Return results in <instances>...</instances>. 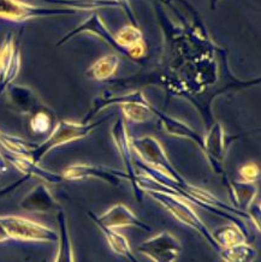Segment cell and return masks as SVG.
<instances>
[{
    "instance_id": "obj_13",
    "label": "cell",
    "mask_w": 261,
    "mask_h": 262,
    "mask_svg": "<svg viewBox=\"0 0 261 262\" xmlns=\"http://www.w3.org/2000/svg\"><path fill=\"white\" fill-rule=\"evenodd\" d=\"M19 207L26 212L42 213V214L57 212L60 208L59 203L54 199L46 183L36 184L32 190L27 192L25 198L19 201Z\"/></svg>"
},
{
    "instance_id": "obj_29",
    "label": "cell",
    "mask_w": 261,
    "mask_h": 262,
    "mask_svg": "<svg viewBox=\"0 0 261 262\" xmlns=\"http://www.w3.org/2000/svg\"><path fill=\"white\" fill-rule=\"evenodd\" d=\"M113 2H116L117 4H118L119 9H122L123 11L125 12V15L129 17L134 26H137V20H136L135 13L133 11L132 4H130V0H113Z\"/></svg>"
},
{
    "instance_id": "obj_16",
    "label": "cell",
    "mask_w": 261,
    "mask_h": 262,
    "mask_svg": "<svg viewBox=\"0 0 261 262\" xmlns=\"http://www.w3.org/2000/svg\"><path fill=\"white\" fill-rule=\"evenodd\" d=\"M226 187H228L231 206L238 211L245 212L249 208V206L255 201L259 195V190L255 183H246L242 181H229L225 178Z\"/></svg>"
},
{
    "instance_id": "obj_28",
    "label": "cell",
    "mask_w": 261,
    "mask_h": 262,
    "mask_svg": "<svg viewBox=\"0 0 261 262\" xmlns=\"http://www.w3.org/2000/svg\"><path fill=\"white\" fill-rule=\"evenodd\" d=\"M247 215L250 222H252L254 225L256 226V230L260 231V218H261V207L259 200H255L252 205L249 206V208L246 211Z\"/></svg>"
},
{
    "instance_id": "obj_22",
    "label": "cell",
    "mask_w": 261,
    "mask_h": 262,
    "mask_svg": "<svg viewBox=\"0 0 261 262\" xmlns=\"http://www.w3.org/2000/svg\"><path fill=\"white\" fill-rule=\"evenodd\" d=\"M47 4L58 6V8L73 9L76 11H95L98 9L119 8L113 0H42Z\"/></svg>"
},
{
    "instance_id": "obj_3",
    "label": "cell",
    "mask_w": 261,
    "mask_h": 262,
    "mask_svg": "<svg viewBox=\"0 0 261 262\" xmlns=\"http://www.w3.org/2000/svg\"><path fill=\"white\" fill-rule=\"evenodd\" d=\"M133 151L139 157V160L142 161L147 166L153 168L158 173H160L169 181L173 183H181L184 181V177L177 168L171 164L163 146L159 141L153 136L137 137L132 140Z\"/></svg>"
},
{
    "instance_id": "obj_18",
    "label": "cell",
    "mask_w": 261,
    "mask_h": 262,
    "mask_svg": "<svg viewBox=\"0 0 261 262\" xmlns=\"http://www.w3.org/2000/svg\"><path fill=\"white\" fill-rule=\"evenodd\" d=\"M121 107L123 115L132 123H145L156 117V107L150 105L141 91H136V95Z\"/></svg>"
},
{
    "instance_id": "obj_5",
    "label": "cell",
    "mask_w": 261,
    "mask_h": 262,
    "mask_svg": "<svg viewBox=\"0 0 261 262\" xmlns=\"http://www.w3.org/2000/svg\"><path fill=\"white\" fill-rule=\"evenodd\" d=\"M238 136H229L225 133L224 126L221 123L213 122L209 126L208 133L202 139L201 149L207 158L209 165L218 176L228 178L224 171V161L226 159L228 149L233 141Z\"/></svg>"
},
{
    "instance_id": "obj_4",
    "label": "cell",
    "mask_w": 261,
    "mask_h": 262,
    "mask_svg": "<svg viewBox=\"0 0 261 262\" xmlns=\"http://www.w3.org/2000/svg\"><path fill=\"white\" fill-rule=\"evenodd\" d=\"M0 223L11 239L36 243L58 242V231L35 220L19 215H2Z\"/></svg>"
},
{
    "instance_id": "obj_11",
    "label": "cell",
    "mask_w": 261,
    "mask_h": 262,
    "mask_svg": "<svg viewBox=\"0 0 261 262\" xmlns=\"http://www.w3.org/2000/svg\"><path fill=\"white\" fill-rule=\"evenodd\" d=\"M94 218L100 222L102 225L111 227V229H123V227H136L143 231H152L148 224L143 223L142 220L139 219L135 213L125 206L124 203H117L112 206L111 208L102 213V214H95L92 212Z\"/></svg>"
},
{
    "instance_id": "obj_1",
    "label": "cell",
    "mask_w": 261,
    "mask_h": 262,
    "mask_svg": "<svg viewBox=\"0 0 261 262\" xmlns=\"http://www.w3.org/2000/svg\"><path fill=\"white\" fill-rule=\"evenodd\" d=\"M108 117H105L101 120L95 123H76L71 120H59L54 124L53 129L50 131V135L47 139L42 141L40 144H35L30 153V159L34 163L40 164L41 160L50 153L54 148L64 146V144L74 142V141L82 140L84 137L91 135L101 123H104Z\"/></svg>"
},
{
    "instance_id": "obj_25",
    "label": "cell",
    "mask_w": 261,
    "mask_h": 262,
    "mask_svg": "<svg viewBox=\"0 0 261 262\" xmlns=\"http://www.w3.org/2000/svg\"><path fill=\"white\" fill-rule=\"evenodd\" d=\"M56 123V115L49 106L29 117V129L36 135H44V134L50 133Z\"/></svg>"
},
{
    "instance_id": "obj_23",
    "label": "cell",
    "mask_w": 261,
    "mask_h": 262,
    "mask_svg": "<svg viewBox=\"0 0 261 262\" xmlns=\"http://www.w3.org/2000/svg\"><path fill=\"white\" fill-rule=\"evenodd\" d=\"M119 67V58L117 54H107L100 59H98L92 67L88 69L85 75L91 80L94 81H106L110 77H112L118 70Z\"/></svg>"
},
{
    "instance_id": "obj_15",
    "label": "cell",
    "mask_w": 261,
    "mask_h": 262,
    "mask_svg": "<svg viewBox=\"0 0 261 262\" xmlns=\"http://www.w3.org/2000/svg\"><path fill=\"white\" fill-rule=\"evenodd\" d=\"M4 155L6 163L11 164L17 171H19L20 173L25 174L26 177H34L45 183H49V184H59L64 181L61 173H56V172L47 170L42 166H40V164L34 163L29 157H18V155H11V154H5Z\"/></svg>"
},
{
    "instance_id": "obj_27",
    "label": "cell",
    "mask_w": 261,
    "mask_h": 262,
    "mask_svg": "<svg viewBox=\"0 0 261 262\" xmlns=\"http://www.w3.org/2000/svg\"><path fill=\"white\" fill-rule=\"evenodd\" d=\"M238 173L242 182L256 183L260 178V167L255 163H247L240 167Z\"/></svg>"
},
{
    "instance_id": "obj_7",
    "label": "cell",
    "mask_w": 261,
    "mask_h": 262,
    "mask_svg": "<svg viewBox=\"0 0 261 262\" xmlns=\"http://www.w3.org/2000/svg\"><path fill=\"white\" fill-rule=\"evenodd\" d=\"M64 181H83V179H99L113 187H119L123 182H130L129 174L125 171L104 166V165H93L85 163H77L69 165L61 172Z\"/></svg>"
},
{
    "instance_id": "obj_26",
    "label": "cell",
    "mask_w": 261,
    "mask_h": 262,
    "mask_svg": "<svg viewBox=\"0 0 261 262\" xmlns=\"http://www.w3.org/2000/svg\"><path fill=\"white\" fill-rule=\"evenodd\" d=\"M115 39L119 47L124 52V56L129 57V52L136 45L141 43L143 41V36L141 30L137 28V26H125L119 30L115 35Z\"/></svg>"
},
{
    "instance_id": "obj_21",
    "label": "cell",
    "mask_w": 261,
    "mask_h": 262,
    "mask_svg": "<svg viewBox=\"0 0 261 262\" xmlns=\"http://www.w3.org/2000/svg\"><path fill=\"white\" fill-rule=\"evenodd\" d=\"M211 234L221 249L247 242V234L245 233V231L232 223L217 227V229L212 231Z\"/></svg>"
},
{
    "instance_id": "obj_31",
    "label": "cell",
    "mask_w": 261,
    "mask_h": 262,
    "mask_svg": "<svg viewBox=\"0 0 261 262\" xmlns=\"http://www.w3.org/2000/svg\"><path fill=\"white\" fill-rule=\"evenodd\" d=\"M219 2H221V0H209V6H211L212 11H214L215 8H217V5H218Z\"/></svg>"
},
{
    "instance_id": "obj_12",
    "label": "cell",
    "mask_w": 261,
    "mask_h": 262,
    "mask_svg": "<svg viewBox=\"0 0 261 262\" xmlns=\"http://www.w3.org/2000/svg\"><path fill=\"white\" fill-rule=\"evenodd\" d=\"M10 106L19 115L30 117L34 113L46 107L39 95L27 85L11 84L6 89Z\"/></svg>"
},
{
    "instance_id": "obj_8",
    "label": "cell",
    "mask_w": 261,
    "mask_h": 262,
    "mask_svg": "<svg viewBox=\"0 0 261 262\" xmlns=\"http://www.w3.org/2000/svg\"><path fill=\"white\" fill-rule=\"evenodd\" d=\"M137 251L153 262H176L182 251V246L172 233L163 232L143 241Z\"/></svg>"
},
{
    "instance_id": "obj_30",
    "label": "cell",
    "mask_w": 261,
    "mask_h": 262,
    "mask_svg": "<svg viewBox=\"0 0 261 262\" xmlns=\"http://www.w3.org/2000/svg\"><path fill=\"white\" fill-rule=\"evenodd\" d=\"M8 241H11V238H10L8 232H6L5 227L3 226L2 223H0V243L8 242Z\"/></svg>"
},
{
    "instance_id": "obj_32",
    "label": "cell",
    "mask_w": 261,
    "mask_h": 262,
    "mask_svg": "<svg viewBox=\"0 0 261 262\" xmlns=\"http://www.w3.org/2000/svg\"><path fill=\"white\" fill-rule=\"evenodd\" d=\"M41 262H47V260H42Z\"/></svg>"
},
{
    "instance_id": "obj_10",
    "label": "cell",
    "mask_w": 261,
    "mask_h": 262,
    "mask_svg": "<svg viewBox=\"0 0 261 262\" xmlns=\"http://www.w3.org/2000/svg\"><path fill=\"white\" fill-rule=\"evenodd\" d=\"M20 71V52L13 33H9L0 46V95L13 83Z\"/></svg>"
},
{
    "instance_id": "obj_17",
    "label": "cell",
    "mask_w": 261,
    "mask_h": 262,
    "mask_svg": "<svg viewBox=\"0 0 261 262\" xmlns=\"http://www.w3.org/2000/svg\"><path fill=\"white\" fill-rule=\"evenodd\" d=\"M88 216L91 218L92 222L95 224V226L100 230V232L102 233V236L105 237L106 242H107L108 247L111 248L113 253L126 258L129 262H140L136 258L135 255L133 254L132 247H130L129 241L125 238V236H123L122 233L117 232L115 229H111V227L102 225L100 222H98V220L94 218V215L92 214V211L88 212Z\"/></svg>"
},
{
    "instance_id": "obj_9",
    "label": "cell",
    "mask_w": 261,
    "mask_h": 262,
    "mask_svg": "<svg viewBox=\"0 0 261 262\" xmlns=\"http://www.w3.org/2000/svg\"><path fill=\"white\" fill-rule=\"evenodd\" d=\"M111 136L115 146L118 150L119 157L125 166V172L130 177V184H132L134 194L139 201H142L143 191L141 190L137 185V173L135 167V161L133 158V148H132V140H130L124 119L118 118L111 127Z\"/></svg>"
},
{
    "instance_id": "obj_2",
    "label": "cell",
    "mask_w": 261,
    "mask_h": 262,
    "mask_svg": "<svg viewBox=\"0 0 261 262\" xmlns=\"http://www.w3.org/2000/svg\"><path fill=\"white\" fill-rule=\"evenodd\" d=\"M145 194H148L154 201L159 203L161 207H164L177 222L183 224L189 229L197 231L217 253L221 250V248L218 247V244L213 239L211 231L208 230V227L206 226V224H204L200 216L197 214V212L194 211L190 203L180 198H176V196L165 194V192L161 191H147Z\"/></svg>"
},
{
    "instance_id": "obj_19",
    "label": "cell",
    "mask_w": 261,
    "mask_h": 262,
    "mask_svg": "<svg viewBox=\"0 0 261 262\" xmlns=\"http://www.w3.org/2000/svg\"><path fill=\"white\" fill-rule=\"evenodd\" d=\"M156 117L159 118V122L163 125L164 130L171 136L180 137V139H188L193 141L198 144L199 147H202V139L204 136H201L198 131H195L193 127H190L188 124L182 122L180 119L173 118L166 113L158 111L156 108Z\"/></svg>"
},
{
    "instance_id": "obj_14",
    "label": "cell",
    "mask_w": 261,
    "mask_h": 262,
    "mask_svg": "<svg viewBox=\"0 0 261 262\" xmlns=\"http://www.w3.org/2000/svg\"><path fill=\"white\" fill-rule=\"evenodd\" d=\"M80 34H91V35L100 37L101 40H104L106 43L110 45L113 50L119 52L121 54H124V52H123L121 47H119V45L117 43L115 35H112V34L110 33L107 27L105 26L104 20L101 19V17L99 16L98 12L93 11L92 15L89 16L87 19L83 20L80 26H77L76 28L71 30L70 33H68L59 42H57V46H60V45L68 42L69 40L73 39V37L76 35H80Z\"/></svg>"
},
{
    "instance_id": "obj_24",
    "label": "cell",
    "mask_w": 261,
    "mask_h": 262,
    "mask_svg": "<svg viewBox=\"0 0 261 262\" xmlns=\"http://www.w3.org/2000/svg\"><path fill=\"white\" fill-rule=\"evenodd\" d=\"M218 254L224 262H255L257 257V250L248 242L222 248Z\"/></svg>"
},
{
    "instance_id": "obj_20",
    "label": "cell",
    "mask_w": 261,
    "mask_h": 262,
    "mask_svg": "<svg viewBox=\"0 0 261 262\" xmlns=\"http://www.w3.org/2000/svg\"><path fill=\"white\" fill-rule=\"evenodd\" d=\"M57 224H58V250L56 258L53 262H75L74 247L71 242L70 232H69L68 218L64 209L60 208L57 211Z\"/></svg>"
},
{
    "instance_id": "obj_6",
    "label": "cell",
    "mask_w": 261,
    "mask_h": 262,
    "mask_svg": "<svg viewBox=\"0 0 261 262\" xmlns=\"http://www.w3.org/2000/svg\"><path fill=\"white\" fill-rule=\"evenodd\" d=\"M78 11L67 8H45L20 0H0V18L13 20V22H26L34 18H44V17L70 16L76 15Z\"/></svg>"
}]
</instances>
